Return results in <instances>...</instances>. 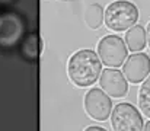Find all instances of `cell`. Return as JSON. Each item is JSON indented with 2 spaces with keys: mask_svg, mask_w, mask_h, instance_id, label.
Wrapping results in <instances>:
<instances>
[{
  "mask_svg": "<svg viewBox=\"0 0 150 131\" xmlns=\"http://www.w3.org/2000/svg\"><path fill=\"white\" fill-rule=\"evenodd\" d=\"M102 63L95 51L79 50L76 51L67 63V73L73 85L77 87L92 86L100 74Z\"/></svg>",
  "mask_w": 150,
  "mask_h": 131,
  "instance_id": "obj_1",
  "label": "cell"
},
{
  "mask_svg": "<svg viewBox=\"0 0 150 131\" xmlns=\"http://www.w3.org/2000/svg\"><path fill=\"white\" fill-rule=\"evenodd\" d=\"M139 19V9L134 3L128 0H115L112 1L105 13H103V21L108 29L122 32L133 25L137 23Z\"/></svg>",
  "mask_w": 150,
  "mask_h": 131,
  "instance_id": "obj_2",
  "label": "cell"
},
{
  "mask_svg": "<svg viewBox=\"0 0 150 131\" xmlns=\"http://www.w3.org/2000/svg\"><path fill=\"white\" fill-rule=\"evenodd\" d=\"M127 45L117 35H106L98 42V57L106 67H120L127 58Z\"/></svg>",
  "mask_w": 150,
  "mask_h": 131,
  "instance_id": "obj_3",
  "label": "cell"
},
{
  "mask_svg": "<svg viewBox=\"0 0 150 131\" xmlns=\"http://www.w3.org/2000/svg\"><path fill=\"white\" fill-rule=\"evenodd\" d=\"M111 124L115 131L143 130V117L131 103H118L111 109Z\"/></svg>",
  "mask_w": 150,
  "mask_h": 131,
  "instance_id": "obj_4",
  "label": "cell"
},
{
  "mask_svg": "<svg viewBox=\"0 0 150 131\" xmlns=\"http://www.w3.org/2000/svg\"><path fill=\"white\" fill-rule=\"evenodd\" d=\"M85 111L95 121H105L111 115L112 101L111 98L99 87H93L88 90L85 95Z\"/></svg>",
  "mask_w": 150,
  "mask_h": 131,
  "instance_id": "obj_5",
  "label": "cell"
},
{
  "mask_svg": "<svg viewBox=\"0 0 150 131\" xmlns=\"http://www.w3.org/2000/svg\"><path fill=\"white\" fill-rule=\"evenodd\" d=\"M150 73V57L144 52H134L122 63V74L130 83H142Z\"/></svg>",
  "mask_w": 150,
  "mask_h": 131,
  "instance_id": "obj_6",
  "label": "cell"
},
{
  "mask_svg": "<svg viewBox=\"0 0 150 131\" xmlns=\"http://www.w3.org/2000/svg\"><path fill=\"white\" fill-rule=\"evenodd\" d=\"M99 86L111 98H124L128 93V82L122 72L117 70V67L100 70Z\"/></svg>",
  "mask_w": 150,
  "mask_h": 131,
  "instance_id": "obj_7",
  "label": "cell"
},
{
  "mask_svg": "<svg viewBox=\"0 0 150 131\" xmlns=\"http://www.w3.org/2000/svg\"><path fill=\"white\" fill-rule=\"evenodd\" d=\"M23 34V22L16 13L0 15V47H13Z\"/></svg>",
  "mask_w": 150,
  "mask_h": 131,
  "instance_id": "obj_8",
  "label": "cell"
},
{
  "mask_svg": "<svg viewBox=\"0 0 150 131\" xmlns=\"http://www.w3.org/2000/svg\"><path fill=\"white\" fill-rule=\"evenodd\" d=\"M125 45L131 52L142 51L146 47V31L142 25H133L125 34Z\"/></svg>",
  "mask_w": 150,
  "mask_h": 131,
  "instance_id": "obj_9",
  "label": "cell"
},
{
  "mask_svg": "<svg viewBox=\"0 0 150 131\" xmlns=\"http://www.w3.org/2000/svg\"><path fill=\"white\" fill-rule=\"evenodd\" d=\"M85 22L91 29H99L103 22V10L98 3L91 4L85 12Z\"/></svg>",
  "mask_w": 150,
  "mask_h": 131,
  "instance_id": "obj_10",
  "label": "cell"
},
{
  "mask_svg": "<svg viewBox=\"0 0 150 131\" xmlns=\"http://www.w3.org/2000/svg\"><path fill=\"white\" fill-rule=\"evenodd\" d=\"M40 50H41L40 37L37 34H29L25 38L23 44H22V54H23V57H26L29 60H35L40 55Z\"/></svg>",
  "mask_w": 150,
  "mask_h": 131,
  "instance_id": "obj_11",
  "label": "cell"
},
{
  "mask_svg": "<svg viewBox=\"0 0 150 131\" xmlns=\"http://www.w3.org/2000/svg\"><path fill=\"white\" fill-rule=\"evenodd\" d=\"M139 106L140 111H143V114L150 118V73L143 80V85L139 90Z\"/></svg>",
  "mask_w": 150,
  "mask_h": 131,
  "instance_id": "obj_12",
  "label": "cell"
},
{
  "mask_svg": "<svg viewBox=\"0 0 150 131\" xmlns=\"http://www.w3.org/2000/svg\"><path fill=\"white\" fill-rule=\"evenodd\" d=\"M86 130L88 131H105V128H103V127H99V125H89Z\"/></svg>",
  "mask_w": 150,
  "mask_h": 131,
  "instance_id": "obj_13",
  "label": "cell"
},
{
  "mask_svg": "<svg viewBox=\"0 0 150 131\" xmlns=\"http://www.w3.org/2000/svg\"><path fill=\"white\" fill-rule=\"evenodd\" d=\"M146 44H149V48H150V22L147 25V29H146Z\"/></svg>",
  "mask_w": 150,
  "mask_h": 131,
  "instance_id": "obj_14",
  "label": "cell"
},
{
  "mask_svg": "<svg viewBox=\"0 0 150 131\" xmlns=\"http://www.w3.org/2000/svg\"><path fill=\"white\" fill-rule=\"evenodd\" d=\"M143 130H147V131H150V121H149V123H146V124L143 125Z\"/></svg>",
  "mask_w": 150,
  "mask_h": 131,
  "instance_id": "obj_15",
  "label": "cell"
},
{
  "mask_svg": "<svg viewBox=\"0 0 150 131\" xmlns=\"http://www.w3.org/2000/svg\"><path fill=\"white\" fill-rule=\"evenodd\" d=\"M0 1H1V3H4V1H10V0H0Z\"/></svg>",
  "mask_w": 150,
  "mask_h": 131,
  "instance_id": "obj_16",
  "label": "cell"
}]
</instances>
